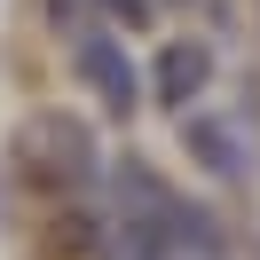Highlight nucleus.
I'll use <instances>...</instances> for the list:
<instances>
[{
	"label": "nucleus",
	"mask_w": 260,
	"mask_h": 260,
	"mask_svg": "<svg viewBox=\"0 0 260 260\" xmlns=\"http://www.w3.org/2000/svg\"><path fill=\"white\" fill-rule=\"evenodd\" d=\"M16 166H24V181L48 189V197L95 189V174H103L95 126L71 118V111H32V118H24V134H16Z\"/></svg>",
	"instance_id": "nucleus-2"
},
{
	"label": "nucleus",
	"mask_w": 260,
	"mask_h": 260,
	"mask_svg": "<svg viewBox=\"0 0 260 260\" xmlns=\"http://www.w3.org/2000/svg\"><path fill=\"white\" fill-rule=\"evenodd\" d=\"M189 158L221 181H252V142L237 118H189Z\"/></svg>",
	"instance_id": "nucleus-5"
},
{
	"label": "nucleus",
	"mask_w": 260,
	"mask_h": 260,
	"mask_svg": "<svg viewBox=\"0 0 260 260\" xmlns=\"http://www.w3.org/2000/svg\"><path fill=\"white\" fill-rule=\"evenodd\" d=\"M205 79H213V48H205V40H166L158 63H150V95H158L166 111L197 103V95H205Z\"/></svg>",
	"instance_id": "nucleus-3"
},
{
	"label": "nucleus",
	"mask_w": 260,
	"mask_h": 260,
	"mask_svg": "<svg viewBox=\"0 0 260 260\" xmlns=\"http://www.w3.org/2000/svg\"><path fill=\"white\" fill-rule=\"evenodd\" d=\"M95 8H103L111 24H126V32H134V24H150V0H95Z\"/></svg>",
	"instance_id": "nucleus-6"
},
{
	"label": "nucleus",
	"mask_w": 260,
	"mask_h": 260,
	"mask_svg": "<svg viewBox=\"0 0 260 260\" xmlns=\"http://www.w3.org/2000/svg\"><path fill=\"white\" fill-rule=\"evenodd\" d=\"M79 71H87V87L103 95V111H111V118H126L134 103H142V95H134V63L118 55L111 32H87V40H79Z\"/></svg>",
	"instance_id": "nucleus-4"
},
{
	"label": "nucleus",
	"mask_w": 260,
	"mask_h": 260,
	"mask_svg": "<svg viewBox=\"0 0 260 260\" xmlns=\"http://www.w3.org/2000/svg\"><path fill=\"white\" fill-rule=\"evenodd\" d=\"M103 244H111V260H229V229L174 181H158L142 158H126L111 174Z\"/></svg>",
	"instance_id": "nucleus-1"
}]
</instances>
